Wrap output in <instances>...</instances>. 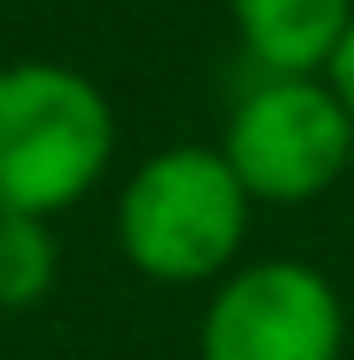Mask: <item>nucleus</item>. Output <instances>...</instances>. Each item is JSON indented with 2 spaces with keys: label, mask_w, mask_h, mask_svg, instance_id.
Listing matches in <instances>:
<instances>
[{
  "label": "nucleus",
  "mask_w": 354,
  "mask_h": 360,
  "mask_svg": "<svg viewBox=\"0 0 354 360\" xmlns=\"http://www.w3.org/2000/svg\"><path fill=\"white\" fill-rule=\"evenodd\" d=\"M118 154L107 89L65 59L0 65V213L59 219L100 189Z\"/></svg>",
  "instance_id": "nucleus-1"
},
{
  "label": "nucleus",
  "mask_w": 354,
  "mask_h": 360,
  "mask_svg": "<svg viewBox=\"0 0 354 360\" xmlns=\"http://www.w3.org/2000/svg\"><path fill=\"white\" fill-rule=\"evenodd\" d=\"M348 313L313 260H236L201 307V360H343Z\"/></svg>",
  "instance_id": "nucleus-4"
},
{
  "label": "nucleus",
  "mask_w": 354,
  "mask_h": 360,
  "mask_svg": "<svg viewBox=\"0 0 354 360\" xmlns=\"http://www.w3.org/2000/svg\"><path fill=\"white\" fill-rule=\"evenodd\" d=\"M218 154L254 207H301L354 172V118L324 77H254L225 118Z\"/></svg>",
  "instance_id": "nucleus-3"
},
{
  "label": "nucleus",
  "mask_w": 354,
  "mask_h": 360,
  "mask_svg": "<svg viewBox=\"0 0 354 360\" xmlns=\"http://www.w3.org/2000/svg\"><path fill=\"white\" fill-rule=\"evenodd\" d=\"M59 283V236L48 219L0 213V313H29Z\"/></svg>",
  "instance_id": "nucleus-6"
},
{
  "label": "nucleus",
  "mask_w": 354,
  "mask_h": 360,
  "mask_svg": "<svg viewBox=\"0 0 354 360\" xmlns=\"http://www.w3.org/2000/svg\"><path fill=\"white\" fill-rule=\"evenodd\" d=\"M248 219L254 201L236 184L218 142H171L124 177L112 236L130 272L166 290H195V283H218L242 260Z\"/></svg>",
  "instance_id": "nucleus-2"
},
{
  "label": "nucleus",
  "mask_w": 354,
  "mask_h": 360,
  "mask_svg": "<svg viewBox=\"0 0 354 360\" xmlns=\"http://www.w3.org/2000/svg\"><path fill=\"white\" fill-rule=\"evenodd\" d=\"M324 83L336 89V101H343L348 118H354V18H348V30H343V41H336L331 65H324Z\"/></svg>",
  "instance_id": "nucleus-7"
},
{
  "label": "nucleus",
  "mask_w": 354,
  "mask_h": 360,
  "mask_svg": "<svg viewBox=\"0 0 354 360\" xmlns=\"http://www.w3.org/2000/svg\"><path fill=\"white\" fill-rule=\"evenodd\" d=\"M254 77H324L354 0H225Z\"/></svg>",
  "instance_id": "nucleus-5"
}]
</instances>
